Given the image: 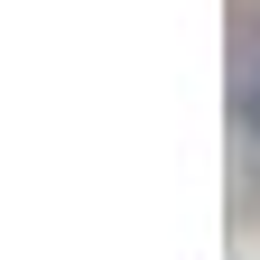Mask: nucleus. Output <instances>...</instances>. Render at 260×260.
I'll list each match as a JSON object with an SVG mask.
<instances>
[{"label":"nucleus","mask_w":260,"mask_h":260,"mask_svg":"<svg viewBox=\"0 0 260 260\" xmlns=\"http://www.w3.org/2000/svg\"><path fill=\"white\" fill-rule=\"evenodd\" d=\"M242 121H251V140H260V56H251V75H242Z\"/></svg>","instance_id":"nucleus-1"}]
</instances>
